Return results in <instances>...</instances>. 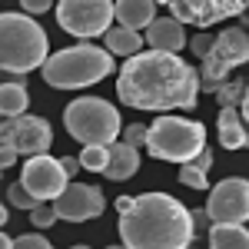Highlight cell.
<instances>
[{"label":"cell","mask_w":249,"mask_h":249,"mask_svg":"<svg viewBox=\"0 0 249 249\" xmlns=\"http://www.w3.org/2000/svg\"><path fill=\"white\" fill-rule=\"evenodd\" d=\"M203 90L199 70L173 50H140L116 73V96L120 103L150 113L170 110H193Z\"/></svg>","instance_id":"6da1fadb"},{"label":"cell","mask_w":249,"mask_h":249,"mask_svg":"<svg viewBox=\"0 0 249 249\" xmlns=\"http://www.w3.org/2000/svg\"><path fill=\"white\" fill-rule=\"evenodd\" d=\"M193 239L196 219L170 193L133 196V206L120 213V243L130 249H186Z\"/></svg>","instance_id":"7a4b0ae2"},{"label":"cell","mask_w":249,"mask_h":249,"mask_svg":"<svg viewBox=\"0 0 249 249\" xmlns=\"http://www.w3.org/2000/svg\"><path fill=\"white\" fill-rule=\"evenodd\" d=\"M113 70V53L96 43H73L67 50H57L40 67L43 83L53 90H83V87L107 80Z\"/></svg>","instance_id":"3957f363"},{"label":"cell","mask_w":249,"mask_h":249,"mask_svg":"<svg viewBox=\"0 0 249 249\" xmlns=\"http://www.w3.org/2000/svg\"><path fill=\"white\" fill-rule=\"evenodd\" d=\"M50 57V43L34 14L27 10H3L0 17V63L7 73L23 77L40 70Z\"/></svg>","instance_id":"277c9868"},{"label":"cell","mask_w":249,"mask_h":249,"mask_svg":"<svg viewBox=\"0 0 249 249\" xmlns=\"http://www.w3.org/2000/svg\"><path fill=\"white\" fill-rule=\"evenodd\" d=\"M63 126L77 143H116V136L123 133L120 110L103 96H77L67 103Z\"/></svg>","instance_id":"5b68a950"},{"label":"cell","mask_w":249,"mask_h":249,"mask_svg":"<svg viewBox=\"0 0 249 249\" xmlns=\"http://www.w3.org/2000/svg\"><path fill=\"white\" fill-rule=\"evenodd\" d=\"M146 150H150L153 160L190 163L199 150H206V126L196 123V120H183V116L160 113L153 123H150Z\"/></svg>","instance_id":"8992f818"},{"label":"cell","mask_w":249,"mask_h":249,"mask_svg":"<svg viewBox=\"0 0 249 249\" xmlns=\"http://www.w3.org/2000/svg\"><path fill=\"white\" fill-rule=\"evenodd\" d=\"M246 60H249V34H246V27H223V30L216 34L213 50L203 57V67H199L203 90L216 93V87L230 77L236 67H243Z\"/></svg>","instance_id":"52a82bcc"},{"label":"cell","mask_w":249,"mask_h":249,"mask_svg":"<svg viewBox=\"0 0 249 249\" xmlns=\"http://www.w3.org/2000/svg\"><path fill=\"white\" fill-rule=\"evenodd\" d=\"M116 20L113 0H60L57 3V23L77 40L103 37Z\"/></svg>","instance_id":"ba28073f"},{"label":"cell","mask_w":249,"mask_h":249,"mask_svg":"<svg viewBox=\"0 0 249 249\" xmlns=\"http://www.w3.org/2000/svg\"><path fill=\"white\" fill-rule=\"evenodd\" d=\"M156 3L166 7L176 20L193 23L199 30H210V27L230 17H239L246 10V0H156Z\"/></svg>","instance_id":"9c48e42d"},{"label":"cell","mask_w":249,"mask_h":249,"mask_svg":"<svg viewBox=\"0 0 249 249\" xmlns=\"http://www.w3.org/2000/svg\"><path fill=\"white\" fill-rule=\"evenodd\" d=\"M20 183L37 199H57L70 186V173L63 170V160H53L50 153H37L27 156V163L20 170Z\"/></svg>","instance_id":"30bf717a"},{"label":"cell","mask_w":249,"mask_h":249,"mask_svg":"<svg viewBox=\"0 0 249 249\" xmlns=\"http://www.w3.org/2000/svg\"><path fill=\"white\" fill-rule=\"evenodd\" d=\"M210 223H246L249 219V179L230 176L219 179L206 199Z\"/></svg>","instance_id":"8fae6325"},{"label":"cell","mask_w":249,"mask_h":249,"mask_svg":"<svg viewBox=\"0 0 249 249\" xmlns=\"http://www.w3.org/2000/svg\"><path fill=\"white\" fill-rule=\"evenodd\" d=\"M3 136L14 140V146L20 150V156H37L47 153L53 143V130L43 116H3Z\"/></svg>","instance_id":"7c38bea8"},{"label":"cell","mask_w":249,"mask_h":249,"mask_svg":"<svg viewBox=\"0 0 249 249\" xmlns=\"http://www.w3.org/2000/svg\"><path fill=\"white\" fill-rule=\"evenodd\" d=\"M53 206H57L60 219H67V223H87V219L103 216L107 199H103L100 186H90V183H70V186L53 199Z\"/></svg>","instance_id":"4fadbf2b"},{"label":"cell","mask_w":249,"mask_h":249,"mask_svg":"<svg viewBox=\"0 0 249 249\" xmlns=\"http://www.w3.org/2000/svg\"><path fill=\"white\" fill-rule=\"evenodd\" d=\"M146 47H153V50H173V53H179L183 47H186V30H183V20L170 17H156L150 27H146Z\"/></svg>","instance_id":"5bb4252c"},{"label":"cell","mask_w":249,"mask_h":249,"mask_svg":"<svg viewBox=\"0 0 249 249\" xmlns=\"http://www.w3.org/2000/svg\"><path fill=\"white\" fill-rule=\"evenodd\" d=\"M216 123H219V126H216V136H219V146H223V150H246L249 146V136H246L249 123L236 107H223Z\"/></svg>","instance_id":"9a60e30c"},{"label":"cell","mask_w":249,"mask_h":249,"mask_svg":"<svg viewBox=\"0 0 249 249\" xmlns=\"http://www.w3.org/2000/svg\"><path fill=\"white\" fill-rule=\"evenodd\" d=\"M156 20V0H116V23L146 30Z\"/></svg>","instance_id":"2e32d148"},{"label":"cell","mask_w":249,"mask_h":249,"mask_svg":"<svg viewBox=\"0 0 249 249\" xmlns=\"http://www.w3.org/2000/svg\"><path fill=\"white\" fill-rule=\"evenodd\" d=\"M103 43H107V50L113 53V57H133L140 53L143 47H146V37L133 30V27H123V23H116L110 27L107 34H103Z\"/></svg>","instance_id":"e0dca14e"},{"label":"cell","mask_w":249,"mask_h":249,"mask_svg":"<svg viewBox=\"0 0 249 249\" xmlns=\"http://www.w3.org/2000/svg\"><path fill=\"white\" fill-rule=\"evenodd\" d=\"M110 150H113V156H110V166H107V176L110 179H130V176H136V170H140V146H133V143H110Z\"/></svg>","instance_id":"ac0fdd59"},{"label":"cell","mask_w":249,"mask_h":249,"mask_svg":"<svg viewBox=\"0 0 249 249\" xmlns=\"http://www.w3.org/2000/svg\"><path fill=\"white\" fill-rule=\"evenodd\" d=\"M210 246L213 249H249L246 223H213L210 226Z\"/></svg>","instance_id":"d6986e66"},{"label":"cell","mask_w":249,"mask_h":249,"mask_svg":"<svg viewBox=\"0 0 249 249\" xmlns=\"http://www.w3.org/2000/svg\"><path fill=\"white\" fill-rule=\"evenodd\" d=\"M27 107H30V90L20 80H7L0 87V110H3V116H20V113H27Z\"/></svg>","instance_id":"ffe728a7"},{"label":"cell","mask_w":249,"mask_h":249,"mask_svg":"<svg viewBox=\"0 0 249 249\" xmlns=\"http://www.w3.org/2000/svg\"><path fill=\"white\" fill-rule=\"evenodd\" d=\"M110 156H113L110 143H83L80 163H83V170H90V173H107V166H110Z\"/></svg>","instance_id":"44dd1931"},{"label":"cell","mask_w":249,"mask_h":249,"mask_svg":"<svg viewBox=\"0 0 249 249\" xmlns=\"http://www.w3.org/2000/svg\"><path fill=\"white\" fill-rule=\"evenodd\" d=\"M57 219H60V213L50 199H40L37 206L30 210V226H34V230H50Z\"/></svg>","instance_id":"7402d4cb"},{"label":"cell","mask_w":249,"mask_h":249,"mask_svg":"<svg viewBox=\"0 0 249 249\" xmlns=\"http://www.w3.org/2000/svg\"><path fill=\"white\" fill-rule=\"evenodd\" d=\"M176 179L190 190H210V179H206V170H199L196 163H179V173Z\"/></svg>","instance_id":"603a6c76"},{"label":"cell","mask_w":249,"mask_h":249,"mask_svg":"<svg viewBox=\"0 0 249 249\" xmlns=\"http://www.w3.org/2000/svg\"><path fill=\"white\" fill-rule=\"evenodd\" d=\"M243 96H246V87H243L239 80H223V83L216 87L219 107H236V103H243Z\"/></svg>","instance_id":"cb8c5ba5"},{"label":"cell","mask_w":249,"mask_h":249,"mask_svg":"<svg viewBox=\"0 0 249 249\" xmlns=\"http://www.w3.org/2000/svg\"><path fill=\"white\" fill-rule=\"evenodd\" d=\"M7 203H10L14 210H34L40 199L17 179V183H10V186H7Z\"/></svg>","instance_id":"d4e9b609"},{"label":"cell","mask_w":249,"mask_h":249,"mask_svg":"<svg viewBox=\"0 0 249 249\" xmlns=\"http://www.w3.org/2000/svg\"><path fill=\"white\" fill-rule=\"evenodd\" d=\"M14 246L17 249H50V239L43 232H23V236L14 239Z\"/></svg>","instance_id":"484cf974"},{"label":"cell","mask_w":249,"mask_h":249,"mask_svg":"<svg viewBox=\"0 0 249 249\" xmlns=\"http://www.w3.org/2000/svg\"><path fill=\"white\" fill-rule=\"evenodd\" d=\"M123 140L133 143V146H146V140H150V126H143V123H130V126L123 130Z\"/></svg>","instance_id":"4316f807"},{"label":"cell","mask_w":249,"mask_h":249,"mask_svg":"<svg viewBox=\"0 0 249 249\" xmlns=\"http://www.w3.org/2000/svg\"><path fill=\"white\" fill-rule=\"evenodd\" d=\"M213 43H216V37H210L206 30H199V34L190 40V50H193V53H196L199 60H203V57H206V53L213 50Z\"/></svg>","instance_id":"83f0119b"},{"label":"cell","mask_w":249,"mask_h":249,"mask_svg":"<svg viewBox=\"0 0 249 249\" xmlns=\"http://www.w3.org/2000/svg\"><path fill=\"white\" fill-rule=\"evenodd\" d=\"M17 156H20V150L14 146V140H7V136H3V150H0V166H3V170H10V166L17 163Z\"/></svg>","instance_id":"f1b7e54d"},{"label":"cell","mask_w":249,"mask_h":249,"mask_svg":"<svg viewBox=\"0 0 249 249\" xmlns=\"http://www.w3.org/2000/svg\"><path fill=\"white\" fill-rule=\"evenodd\" d=\"M20 7H23L27 14H34V17H37V14H47V10L53 7V0H20Z\"/></svg>","instance_id":"f546056e"},{"label":"cell","mask_w":249,"mask_h":249,"mask_svg":"<svg viewBox=\"0 0 249 249\" xmlns=\"http://www.w3.org/2000/svg\"><path fill=\"white\" fill-rule=\"evenodd\" d=\"M190 163H196L199 170H206V173H210V166H213V150H199V153L193 156Z\"/></svg>","instance_id":"4dcf8cb0"},{"label":"cell","mask_w":249,"mask_h":249,"mask_svg":"<svg viewBox=\"0 0 249 249\" xmlns=\"http://www.w3.org/2000/svg\"><path fill=\"white\" fill-rule=\"evenodd\" d=\"M80 166H83V163H80V156H77V160H73V156H63V170L70 173V176H77Z\"/></svg>","instance_id":"1f68e13d"},{"label":"cell","mask_w":249,"mask_h":249,"mask_svg":"<svg viewBox=\"0 0 249 249\" xmlns=\"http://www.w3.org/2000/svg\"><path fill=\"white\" fill-rule=\"evenodd\" d=\"M130 206H133V196H116V210L120 213H126Z\"/></svg>","instance_id":"d6a6232c"},{"label":"cell","mask_w":249,"mask_h":249,"mask_svg":"<svg viewBox=\"0 0 249 249\" xmlns=\"http://www.w3.org/2000/svg\"><path fill=\"white\" fill-rule=\"evenodd\" d=\"M243 116H246V123H249V83H246V96H243Z\"/></svg>","instance_id":"836d02e7"},{"label":"cell","mask_w":249,"mask_h":249,"mask_svg":"<svg viewBox=\"0 0 249 249\" xmlns=\"http://www.w3.org/2000/svg\"><path fill=\"white\" fill-rule=\"evenodd\" d=\"M246 10H249V0H246Z\"/></svg>","instance_id":"e575fe53"}]
</instances>
